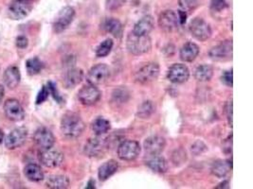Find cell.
<instances>
[{
    "mask_svg": "<svg viewBox=\"0 0 253 189\" xmlns=\"http://www.w3.org/2000/svg\"><path fill=\"white\" fill-rule=\"evenodd\" d=\"M141 147L139 142L134 140L123 141L118 147V157L123 161L136 160L140 153Z\"/></svg>",
    "mask_w": 253,
    "mask_h": 189,
    "instance_id": "cell-3",
    "label": "cell"
},
{
    "mask_svg": "<svg viewBox=\"0 0 253 189\" xmlns=\"http://www.w3.org/2000/svg\"><path fill=\"white\" fill-rule=\"evenodd\" d=\"M4 112L8 119L14 122H18L24 119L25 111L20 102L14 99L7 100L4 103Z\"/></svg>",
    "mask_w": 253,
    "mask_h": 189,
    "instance_id": "cell-14",
    "label": "cell"
},
{
    "mask_svg": "<svg viewBox=\"0 0 253 189\" xmlns=\"http://www.w3.org/2000/svg\"><path fill=\"white\" fill-rule=\"evenodd\" d=\"M31 12V5L28 0H14L8 8V16L13 20H21Z\"/></svg>",
    "mask_w": 253,
    "mask_h": 189,
    "instance_id": "cell-9",
    "label": "cell"
},
{
    "mask_svg": "<svg viewBox=\"0 0 253 189\" xmlns=\"http://www.w3.org/2000/svg\"><path fill=\"white\" fill-rule=\"evenodd\" d=\"M71 185L70 179L65 175H51L46 181V187L51 189H66Z\"/></svg>",
    "mask_w": 253,
    "mask_h": 189,
    "instance_id": "cell-25",
    "label": "cell"
},
{
    "mask_svg": "<svg viewBox=\"0 0 253 189\" xmlns=\"http://www.w3.org/2000/svg\"><path fill=\"white\" fill-rule=\"evenodd\" d=\"M178 24L179 22L177 15L171 10L162 12L158 17V26L166 32H172L176 30L178 27Z\"/></svg>",
    "mask_w": 253,
    "mask_h": 189,
    "instance_id": "cell-16",
    "label": "cell"
},
{
    "mask_svg": "<svg viewBox=\"0 0 253 189\" xmlns=\"http://www.w3.org/2000/svg\"><path fill=\"white\" fill-rule=\"evenodd\" d=\"M126 48L128 52L133 55H142L151 50L152 41L148 35L139 36L130 32L127 36Z\"/></svg>",
    "mask_w": 253,
    "mask_h": 189,
    "instance_id": "cell-2",
    "label": "cell"
},
{
    "mask_svg": "<svg viewBox=\"0 0 253 189\" xmlns=\"http://www.w3.org/2000/svg\"><path fill=\"white\" fill-rule=\"evenodd\" d=\"M190 78L189 68L182 63H175L169 68L167 79L171 83L180 84L186 83Z\"/></svg>",
    "mask_w": 253,
    "mask_h": 189,
    "instance_id": "cell-13",
    "label": "cell"
},
{
    "mask_svg": "<svg viewBox=\"0 0 253 189\" xmlns=\"http://www.w3.org/2000/svg\"><path fill=\"white\" fill-rule=\"evenodd\" d=\"M15 44L19 48H26L28 44V38L24 35H19L15 40Z\"/></svg>",
    "mask_w": 253,
    "mask_h": 189,
    "instance_id": "cell-43",
    "label": "cell"
},
{
    "mask_svg": "<svg viewBox=\"0 0 253 189\" xmlns=\"http://www.w3.org/2000/svg\"><path fill=\"white\" fill-rule=\"evenodd\" d=\"M119 164L115 160H109L102 164L98 170L99 180L104 182L117 172Z\"/></svg>",
    "mask_w": 253,
    "mask_h": 189,
    "instance_id": "cell-26",
    "label": "cell"
},
{
    "mask_svg": "<svg viewBox=\"0 0 253 189\" xmlns=\"http://www.w3.org/2000/svg\"><path fill=\"white\" fill-rule=\"evenodd\" d=\"M102 29L116 38H121L124 33L123 24L116 18H106L102 23Z\"/></svg>",
    "mask_w": 253,
    "mask_h": 189,
    "instance_id": "cell-24",
    "label": "cell"
},
{
    "mask_svg": "<svg viewBox=\"0 0 253 189\" xmlns=\"http://www.w3.org/2000/svg\"><path fill=\"white\" fill-rule=\"evenodd\" d=\"M228 7L226 0H211V8L214 12H222Z\"/></svg>",
    "mask_w": 253,
    "mask_h": 189,
    "instance_id": "cell-39",
    "label": "cell"
},
{
    "mask_svg": "<svg viewBox=\"0 0 253 189\" xmlns=\"http://www.w3.org/2000/svg\"><path fill=\"white\" fill-rule=\"evenodd\" d=\"M148 159L145 162L146 166L156 173H165L168 170V162L159 154L148 155Z\"/></svg>",
    "mask_w": 253,
    "mask_h": 189,
    "instance_id": "cell-21",
    "label": "cell"
},
{
    "mask_svg": "<svg viewBox=\"0 0 253 189\" xmlns=\"http://www.w3.org/2000/svg\"><path fill=\"white\" fill-rule=\"evenodd\" d=\"M126 0H106L105 1V8L108 11H117L121 7L124 6Z\"/></svg>",
    "mask_w": 253,
    "mask_h": 189,
    "instance_id": "cell-36",
    "label": "cell"
},
{
    "mask_svg": "<svg viewBox=\"0 0 253 189\" xmlns=\"http://www.w3.org/2000/svg\"><path fill=\"white\" fill-rule=\"evenodd\" d=\"M101 97V93L98 88L92 84L84 85L78 92V100L83 105L91 106L96 104Z\"/></svg>",
    "mask_w": 253,
    "mask_h": 189,
    "instance_id": "cell-10",
    "label": "cell"
},
{
    "mask_svg": "<svg viewBox=\"0 0 253 189\" xmlns=\"http://www.w3.org/2000/svg\"><path fill=\"white\" fill-rule=\"evenodd\" d=\"M28 137V131L24 127L16 128L11 131L5 139V146L8 149H15L24 145Z\"/></svg>",
    "mask_w": 253,
    "mask_h": 189,
    "instance_id": "cell-12",
    "label": "cell"
},
{
    "mask_svg": "<svg viewBox=\"0 0 253 189\" xmlns=\"http://www.w3.org/2000/svg\"><path fill=\"white\" fill-rule=\"evenodd\" d=\"M44 68V63L42 61L37 57L28 59L26 62V69L28 75L34 76L41 72Z\"/></svg>",
    "mask_w": 253,
    "mask_h": 189,
    "instance_id": "cell-31",
    "label": "cell"
},
{
    "mask_svg": "<svg viewBox=\"0 0 253 189\" xmlns=\"http://www.w3.org/2000/svg\"><path fill=\"white\" fill-rule=\"evenodd\" d=\"M114 42L112 39H106L103 42L99 44L98 47L96 48V56L98 58H103L110 54L112 50Z\"/></svg>",
    "mask_w": 253,
    "mask_h": 189,
    "instance_id": "cell-32",
    "label": "cell"
},
{
    "mask_svg": "<svg viewBox=\"0 0 253 189\" xmlns=\"http://www.w3.org/2000/svg\"><path fill=\"white\" fill-rule=\"evenodd\" d=\"M75 17V10L71 7H64L57 15L53 23V30L56 33L63 32L70 27Z\"/></svg>",
    "mask_w": 253,
    "mask_h": 189,
    "instance_id": "cell-8",
    "label": "cell"
},
{
    "mask_svg": "<svg viewBox=\"0 0 253 189\" xmlns=\"http://www.w3.org/2000/svg\"><path fill=\"white\" fill-rule=\"evenodd\" d=\"M221 82L228 87H232L233 85V75H232V69L225 71L221 76Z\"/></svg>",
    "mask_w": 253,
    "mask_h": 189,
    "instance_id": "cell-37",
    "label": "cell"
},
{
    "mask_svg": "<svg viewBox=\"0 0 253 189\" xmlns=\"http://www.w3.org/2000/svg\"><path fill=\"white\" fill-rule=\"evenodd\" d=\"M173 157H177V160L173 161L175 163V165H179L183 164L185 161L187 160V154L186 151H184L183 149H178L176 150V152L173 154Z\"/></svg>",
    "mask_w": 253,
    "mask_h": 189,
    "instance_id": "cell-42",
    "label": "cell"
},
{
    "mask_svg": "<svg viewBox=\"0 0 253 189\" xmlns=\"http://www.w3.org/2000/svg\"><path fill=\"white\" fill-rule=\"evenodd\" d=\"M24 174L28 180L34 183L41 182L45 178L41 167L36 164H28L24 168Z\"/></svg>",
    "mask_w": 253,
    "mask_h": 189,
    "instance_id": "cell-28",
    "label": "cell"
},
{
    "mask_svg": "<svg viewBox=\"0 0 253 189\" xmlns=\"http://www.w3.org/2000/svg\"><path fill=\"white\" fill-rule=\"evenodd\" d=\"M177 17H178V22L180 25H184L186 23L187 19V13L184 11H178L177 12Z\"/></svg>",
    "mask_w": 253,
    "mask_h": 189,
    "instance_id": "cell-46",
    "label": "cell"
},
{
    "mask_svg": "<svg viewBox=\"0 0 253 189\" xmlns=\"http://www.w3.org/2000/svg\"><path fill=\"white\" fill-rule=\"evenodd\" d=\"M33 140L40 149L51 148L55 143V137L53 133L47 128L41 127L37 129L33 134Z\"/></svg>",
    "mask_w": 253,
    "mask_h": 189,
    "instance_id": "cell-15",
    "label": "cell"
},
{
    "mask_svg": "<svg viewBox=\"0 0 253 189\" xmlns=\"http://www.w3.org/2000/svg\"><path fill=\"white\" fill-rule=\"evenodd\" d=\"M223 150L227 154L231 153V150H232V135L228 136V138L226 139V141L223 144Z\"/></svg>",
    "mask_w": 253,
    "mask_h": 189,
    "instance_id": "cell-45",
    "label": "cell"
},
{
    "mask_svg": "<svg viewBox=\"0 0 253 189\" xmlns=\"http://www.w3.org/2000/svg\"><path fill=\"white\" fill-rule=\"evenodd\" d=\"M154 18L151 15H145L135 24L132 32L139 36L148 35L154 29Z\"/></svg>",
    "mask_w": 253,
    "mask_h": 189,
    "instance_id": "cell-20",
    "label": "cell"
},
{
    "mask_svg": "<svg viewBox=\"0 0 253 189\" xmlns=\"http://www.w3.org/2000/svg\"><path fill=\"white\" fill-rule=\"evenodd\" d=\"M232 168V160L215 161L211 166V173L217 178H224Z\"/></svg>",
    "mask_w": 253,
    "mask_h": 189,
    "instance_id": "cell-27",
    "label": "cell"
},
{
    "mask_svg": "<svg viewBox=\"0 0 253 189\" xmlns=\"http://www.w3.org/2000/svg\"><path fill=\"white\" fill-rule=\"evenodd\" d=\"M110 77V69L104 63H99L93 66L86 76V81L89 84L101 85L104 84Z\"/></svg>",
    "mask_w": 253,
    "mask_h": 189,
    "instance_id": "cell-4",
    "label": "cell"
},
{
    "mask_svg": "<svg viewBox=\"0 0 253 189\" xmlns=\"http://www.w3.org/2000/svg\"><path fill=\"white\" fill-rule=\"evenodd\" d=\"M105 147L106 142L103 139L95 137L88 139L84 145V151L88 157H98L103 152Z\"/></svg>",
    "mask_w": 253,
    "mask_h": 189,
    "instance_id": "cell-18",
    "label": "cell"
},
{
    "mask_svg": "<svg viewBox=\"0 0 253 189\" xmlns=\"http://www.w3.org/2000/svg\"><path fill=\"white\" fill-rule=\"evenodd\" d=\"M165 146H166L165 139L157 135L148 137L143 143L144 150L148 155L160 154L164 150Z\"/></svg>",
    "mask_w": 253,
    "mask_h": 189,
    "instance_id": "cell-17",
    "label": "cell"
},
{
    "mask_svg": "<svg viewBox=\"0 0 253 189\" xmlns=\"http://www.w3.org/2000/svg\"><path fill=\"white\" fill-rule=\"evenodd\" d=\"M38 159L44 167L55 168L64 162V154L59 150H53L51 148L41 149L38 153Z\"/></svg>",
    "mask_w": 253,
    "mask_h": 189,
    "instance_id": "cell-7",
    "label": "cell"
},
{
    "mask_svg": "<svg viewBox=\"0 0 253 189\" xmlns=\"http://www.w3.org/2000/svg\"><path fill=\"white\" fill-rule=\"evenodd\" d=\"M191 34L201 42L208 40L211 36V29L210 25L205 22L202 18H195L191 21L189 25Z\"/></svg>",
    "mask_w": 253,
    "mask_h": 189,
    "instance_id": "cell-6",
    "label": "cell"
},
{
    "mask_svg": "<svg viewBox=\"0 0 253 189\" xmlns=\"http://www.w3.org/2000/svg\"><path fill=\"white\" fill-rule=\"evenodd\" d=\"M155 112V107L153 102L150 101L144 102L138 109L137 117L140 118H149L152 116V114Z\"/></svg>",
    "mask_w": 253,
    "mask_h": 189,
    "instance_id": "cell-33",
    "label": "cell"
},
{
    "mask_svg": "<svg viewBox=\"0 0 253 189\" xmlns=\"http://www.w3.org/2000/svg\"><path fill=\"white\" fill-rule=\"evenodd\" d=\"M226 113H227V118L228 125L232 127V101L228 102L226 106Z\"/></svg>",
    "mask_w": 253,
    "mask_h": 189,
    "instance_id": "cell-44",
    "label": "cell"
},
{
    "mask_svg": "<svg viewBox=\"0 0 253 189\" xmlns=\"http://www.w3.org/2000/svg\"><path fill=\"white\" fill-rule=\"evenodd\" d=\"M47 86L49 88L50 94H51V95H52L53 99H54L58 103H62V102H63V98H62V97H61V95L59 94V92H58V89H57L55 84H53L52 82H50V83L48 84V85H47Z\"/></svg>",
    "mask_w": 253,
    "mask_h": 189,
    "instance_id": "cell-38",
    "label": "cell"
},
{
    "mask_svg": "<svg viewBox=\"0 0 253 189\" xmlns=\"http://www.w3.org/2000/svg\"><path fill=\"white\" fill-rule=\"evenodd\" d=\"M95 188H96V187H95V181H94L93 179H90V180L88 181V183H87V185H86L85 189H94Z\"/></svg>",
    "mask_w": 253,
    "mask_h": 189,
    "instance_id": "cell-48",
    "label": "cell"
},
{
    "mask_svg": "<svg viewBox=\"0 0 253 189\" xmlns=\"http://www.w3.org/2000/svg\"><path fill=\"white\" fill-rule=\"evenodd\" d=\"M215 189H229V182L228 181H224L223 183L219 184V186H217Z\"/></svg>",
    "mask_w": 253,
    "mask_h": 189,
    "instance_id": "cell-47",
    "label": "cell"
},
{
    "mask_svg": "<svg viewBox=\"0 0 253 189\" xmlns=\"http://www.w3.org/2000/svg\"><path fill=\"white\" fill-rule=\"evenodd\" d=\"M130 98V93L127 90V88L121 86L114 90L112 94L113 102L118 103H125Z\"/></svg>",
    "mask_w": 253,
    "mask_h": 189,
    "instance_id": "cell-34",
    "label": "cell"
},
{
    "mask_svg": "<svg viewBox=\"0 0 253 189\" xmlns=\"http://www.w3.org/2000/svg\"><path fill=\"white\" fill-rule=\"evenodd\" d=\"M84 80V72L80 68H71L65 73L63 78V84L68 89L76 87Z\"/></svg>",
    "mask_w": 253,
    "mask_h": 189,
    "instance_id": "cell-19",
    "label": "cell"
},
{
    "mask_svg": "<svg viewBox=\"0 0 253 189\" xmlns=\"http://www.w3.org/2000/svg\"><path fill=\"white\" fill-rule=\"evenodd\" d=\"M213 76V68L209 64H202L197 66L195 71V78L197 82L205 83L211 81Z\"/></svg>",
    "mask_w": 253,
    "mask_h": 189,
    "instance_id": "cell-30",
    "label": "cell"
},
{
    "mask_svg": "<svg viewBox=\"0 0 253 189\" xmlns=\"http://www.w3.org/2000/svg\"><path fill=\"white\" fill-rule=\"evenodd\" d=\"M209 56L211 60L216 62L230 60L232 57V41L226 40L212 47L209 52Z\"/></svg>",
    "mask_w": 253,
    "mask_h": 189,
    "instance_id": "cell-11",
    "label": "cell"
},
{
    "mask_svg": "<svg viewBox=\"0 0 253 189\" xmlns=\"http://www.w3.org/2000/svg\"><path fill=\"white\" fill-rule=\"evenodd\" d=\"M49 95H50V91H49V88L46 85H44L41 90L39 91L38 95H37V98H36V104H42L43 102H46L49 98Z\"/></svg>",
    "mask_w": 253,
    "mask_h": 189,
    "instance_id": "cell-41",
    "label": "cell"
},
{
    "mask_svg": "<svg viewBox=\"0 0 253 189\" xmlns=\"http://www.w3.org/2000/svg\"><path fill=\"white\" fill-rule=\"evenodd\" d=\"M200 52L199 46L193 42H189L183 45L179 52V57L185 63H191L197 59Z\"/></svg>",
    "mask_w": 253,
    "mask_h": 189,
    "instance_id": "cell-23",
    "label": "cell"
},
{
    "mask_svg": "<svg viewBox=\"0 0 253 189\" xmlns=\"http://www.w3.org/2000/svg\"><path fill=\"white\" fill-rule=\"evenodd\" d=\"M61 131L70 139H74L82 135L85 125L83 119L75 113H67L61 120Z\"/></svg>",
    "mask_w": 253,
    "mask_h": 189,
    "instance_id": "cell-1",
    "label": "cell"
},
{
    "mask_svg": "<svg viewBox=\"0 0 253 189\" xmlns=\"http://www.w3.org/2000/svg\"><path fill=\"white\" fill-rule=\"evenodd\" d=\"M4 94H5V90L2 85H0V102H2L3 98H4Z\"/></svg>",
    "mask_w": 253,
    "mask_h": 189,
    "instance_id": "cell-49",
    "label": "cell"
},
{
    "mask_svg": "<svg viewBox=\"0 0 253 189\" xmlns=\"http://www.w3.org/2000/svg\"><path fill=\"white\" fill-rule=\"evenodd\" d=\"M3 140H4V132L0 131V144L3 142Z\"/></svg>",
    "mask_w": 253,
    "mask_h": 189,
    "instance_id": "cell-50",
    "label": "cell"
},
{
    "mask_svg": "<svg viewBox=\"0 0 253 189\" xmlns=\"http://www.w3.org/2000/svg\"><path fill=\"white\" fill-rule=\"evenodd\" d=\"M20 80H21L20 70L15 65L9 66L3 74L4 84H6V86H8L10 89L17 87V85L20 83Z\"/></svg>",
    "mask_w": 253,
    "mask_h": 189,
    "instance_id": "cell-22",
    "label": "cell"
},
{
    "mask_svg": "<svg viewBox=\"0 0 253 189\" xmlns=\"http://www.w3.org/2000/svg\"><path fill=\"white\" fill-rule=\"evenodd\" d=\"M206 150H207V146L205 145L202 141H197L194 145L192 146V152L196 156L202 154Z\"/></svg>",
    "mask_w": 253,
    "mask_h": 189,
    "instance_id": "cell-40",
    "label": "cell"
},
{
    "mask_svg": "<svg viewBox=\"0 0 253 189\" xmlns=\"http://www.w3.org/2000/svg\"><path fill=\"white\" fill-rule=\"evenodd\" d=\"M159 71V65L156 63H149L136 73L135 80L141 84H151L158 78Z\"/></svg>",
    "mask_w": 253,
    "mask_h": 189,
    "instance_id": "cell-5",
    "label": "cell"
},
{
    "mask_svg": "<svg viewBox=\"0 0 253 189\" xmlns=\"http://www.w3.org/2000/svg\"><path fill=\"white\" fill-rule=\"evenodd\" d=\"M110 129H111L110 122L103 117L96 118L91 124V130L98 136L105 134L106 132L110 131Z\"/></svg>",
    "mask_w": 253,
    "mask_h": 189,
    "instance_id": "cell-29",
    "label": "cell"
},
{
    "mask_svg": "<svg viewBox=\"0 0 253 189\" xmlns=\"http://www.w3.org/2000/svg\"><path fill=\"white\" fill-rule=\"evenodd\" d=\"M28 1H30V0H28Z\"/></svg>",
    "mask_w": 253,
    "mask_h": 189,
    "instance_id": "cell-51",
    "label": "cell"
},
{
    "mask_svg": "<svg viewBox=\"0 0 253 189\" xmlns=\"http://www.w3.org/2000/svg\"><path fill=\"white\" fill-rule=\"evenodd\" d=\"M180 7L182 8L184 12H189L192 10H195L199 5L198 0H179Z\"/></svg>",
    "mask_w": 253,
    "mask_h": 189,
    "instance_id": "cell-35",
    "label": "cell"
}]
</instances>
